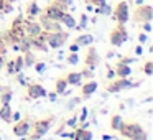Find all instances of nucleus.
Listing matches in <instances>:
<instances>
[{
	"instance_id": "nucleus-1",
	"label": "nucleus",
	"mask_w": 153,
	"mask_h": 140,
	"mask_svg": "<svg viewBox=\"0 0 153 140\" xmlns=\"http://www.w3.org/2000/svg\"><path fill=\"white\" fill-rule=\"evenodd\" d=\"M153 17V8L150 7V5H143V7H140L135 10V15H133V18H135L137 22H150Z\"/></svg>"
},
{
	"instance_id": "nucleus-2",
	"label": "nucleus",
	"mask_w": 153,
	"mask_h": 140,
	"mask_svg": "<svg viewBox=\"0 0 153 140\" xmlns=\"http://www.w3.org/2000/svg\"><path fill=\"white\" fill-rule=\"evenodd\" d=\"M114 17L120 22V25H123L127 20H128V5L127 2H119L114 10Z\"/></svg>"
},
{
	"instance_id": "nucleus-3",
	"label": "nucleus",
	"mask_w": 153,
	"mask_h": 140,
	"mask_svg": "<svg viewBox=\"0 0 153 140\" xmlns=\"http://www.w3.org/2000/svg\"><path fill=\"white\" fill-rule=\"evenodd\" d=\"M125 40H127V31L123 30L122 25H119L110 35V41H112V45H122Z\"/></svg>"
},
{
	"instance_id": "nucleus-4",
	"label": "nucleus",
	"mask_w": 153,
	"mask_h": 140,
	"mask_svg": "<svg viewBox=\"0 0 153 140\" xmlns=\"http://www.w3.org/2000/svg\"><path fill=\"white\" fill-rule=\"evenodd\" d=\"M68 38V33H59V31H56L54 35H50L48 36V43H50L51 48H58L59 45H63L64 41H66Z\"/></svg>"
},
{
	"instance_id": "nucleus-5",
	"label": "nucleus",
	"mask_w": 153,
	"mask_h": 140,
	"mask_svg": "<svg viewBox=\"0 0 153 140\" xmlns=\"http://www.w3.org/2000/svg\"><path fill=\"white\" fill-rule=\"evenodd\" d=\"M64 12L61 10L59 7H58V5H54V4H51L50 7H46V10H45V15H46L48 18H51V20H59L61 18V15H63Z\"/></svg>"
},
{
	"instance_id": "nucleus-6",
	"label": "nucleus",
	"mask_w": 153,
	"mask_h": 140,
	"mask_svg": "<svg viewBox=\"0 0 153 140\" xmlns=\"http://www.w3.org/2000/svg\"><path fill=\"white\" fill-rule=\"evenodd\" d=\"M120 130H122V133H123L125 137H130V139H135V135H137V133H138L142 129H140L138 125H135V124H130V125H123Z\"/></svg>"
},
{
	"instance_id": "nucleus-7",
	"label": "nucleus",
	"mask_w": 153,
	"mask_h": 140,
	"mask_svg": "<svg viewBox=\"0 0 153 140\" xmlns=\"http://www.w3.org/2000/svg\"><path fill=\"white\" fill-rule=\"evenodd\" d=\"M15 133L17 135H25V133L30 130V124H28V120H23V122H20V124H17V127H15Z\"/></svg>"
},
{
	"instance_id": "nucleus-8",
	"label": "nucleus",
	"mask_w": 153,
	"mask_h": 140,
	"mask_svg": "<svg viewBox=\"0 0 153 140\" xmlns=\"http://www.w3.org/2000/svg\"><path fill=\"white\" fill-rule=\"evenodd\" d=\"M27 31H28V35H30V36H38V35L41 33V28H40V25L28 22V23H27Z\"/></svg>"
},
{
	"instance_id": "nucleus-9",
	"label": "nucleus",
	"mask_w": 153,
	"mask_h": 140,
	"mask_svg": "<svg viewBox=\"0 0 153 140\" xmlns=\"http://www.w3.org/2000/svg\"><path fill=\"white\" fill-rule=\"evenodd\" d=\"M61 22H63L64 25H66V27H69V28H74V25H76V22H74V18L71 17L69 13H66V12H64L63 15H61V18H59Z\"/></svg>"
},
{
	"instance_id": "nucleus-10",
	"label": "nucleus",
	"mask_w": 153,
	"mask_h": 140,
	"mask_svg": "<svg viewBox=\"0 0 153 140\" xmlns=\"http://www.w3.org/2000/svg\"><path fill=\"white\" fill-rule=\"evenodd\" d=\"M27 12H28V15H30V17H35V15L40 13V7H38L35 2H30V4L27 5Z\"/></svg>"
},
{
	"instance_id": "nucleus-11",
	"label": "nucleus",
	"mask_w": 153,
	"mask_h": 140,
	"mask_svg": "<svg viewBox=\"0 0 153 140\" xmlns=\"http://www.w3.org/2000/svg\"><path fill=\"white\" fill-rule=\"evenodd\" d=\"M30 94L33 97H40V96H45V89L41 86H30Z\"/></svg>"
},
{
	"instance_id": "nucleus-12",
	"label": "nucleus",
	"mask_w": 153,
	"mask_h": 140,
	"mask_svg": "<svg viewBox=\"0 0 153 140\" xmlns=\"http://www.w3.org/2000/svg\"><path fill=\"white\" fill-rule=\"evenodd\" d=\"M123 127V120H122V117L120 115H115V117H112V129H115V130H120Z\"/></svg>"
},
{
	"instance_id": "nucleus-13",
	"label": "nucleus",
	"mask_w": 153,
	"mask_h": 140,
	"mask_svg": "<svg viewBox=\"0 0 153 140\" xmlns=\"http://www.w3.org/2000/svg\"><path fill=\"white\" fill-rule=\"evenodd\" d=\"M53 4H54V5H58V7H59L63 12H66V8L71 5V0H54Z\"/></svg>"
},
{
	"instance_id": "nucleus-14",
	"label": "nucleus",
	"mask_w": 153,
	"mask_h": 140,
	"mask_svg": "<svg viewBox=\"0 0 153 140\" xmlns=\"http://www.w3.org/2000/svg\"><path fill=\"white\" fill-rule=\"evenodd\" d=\"M48 129H50V127H48V124H46V122H40V124H38V129H36V137L43 135V133L46 132Z\"/></svg>"
},
{
	"instance_id": "nucleus-15",
	"label": "nucleus",
	"mask_w": 153,
	"mask_h": 140,
	"mask_svg": "<svg viewBox=\"0 0 153 140\" xmlns=\"http://www.w3.org/2000/svg\"><path fill=\"white\" fill-rule=\"evenodd\" d=\"M10 107L8 106H4L2 107V112H0V115H2V119L4 120H10Z\"/></svg>"
},
{
	"instance_id": "nucleus-16",
	"label": "nucleus",
	"mask_w": 153,
	"mask_h": 140,
	"mask_svg": "<svg viewBox=\"0 0 153 140\" xmlns=\"http://www.w3.org/2000/svg\"><path fill=\"white\" fill-rule=\"evenodd\" d=\"M96 83H89V84H86L84 86V94H92L94 91H96Z\"/></svg>"
},
{
	"instance_id": "nucleus-17",
	"label": "nucleus",
	"mask_w": 153,
	"mask_h": 140,
	"mask_svg": "<svg viewBox=\"0 0 153 140\" xmlns=\"http://www.w3.org/2000/svg\"><path fill=\"white\" fill-rule=\"evenodd\" d=\"M92 41V36H79L77 38V45H89Z\"/></svg>"
},
{
	"instance_id": "nucleus-18",
	"label": "nucleus",
	"mask_w": 153,
	"mask_h": 140,
	"mask_svg": "<svg viewBox=\"0 0 153 140\" xmlns=\"http://www.w3.org/2000/svg\"><path fill=\"white\" fill-rule=\"evenodd\" d=\"M91 137H92V135H91L89 132H87V133H84L82 130H79V132H77V140H89Z\"/></svg>"
},
{
	"instance_id": "nucleus-19",
	"label": "nucleus",
	"mask_w": 153,
	"mask_h": 140,
	"mask_svg": "<svg viewBox=\"0 0 153 140\" xmlns=\"http://www.w3.org/2000/svg\"><path fill=\"white\" fill-rule=\"evenodd\" d=\"M68 81H69V83L71 84H77V83H79V81H81V74H71V76H69V79H68Z\"/></svg>"
},
{
	"instance_id": "nucleus-20",
	"label": "nucleus",
	"mask_w": 153,
	"mask_h": 140,
	"mask_svg": "<svg viewBox=\"0 0 153 140\" xmlns=\"http://www.w3.org/2000/svg\"><path fill=\"white\" fill-rule=\"evenodd\" d=\"M64 86H66V81H59V83H58V92H63Z\"/></svg>"
},
{
	"instance_id": "nucleus-21",
	"label": "nucleus",
	"mask_w": 153,
	"mask_h": 140,
	"mask_svg": "<svg viewBox=\"0 0 153 140\" xmlns=\"http://www.w3.org/2000/svg\"><path fill=\"white\" fill-rule=\"evenodd\" d=\"M94 5H97V7H100V5H105V0H91Z\"/></svg>"
},
{
	"instance_id": "nucleus-22",
	"label": "nucleus",
	"mask_w": 153,
	"mask_h": 140,
	"mask_svg": "<svg viewBox=\"0 0 153 140\" xmlns=\"http://www.w3.org/2000/svg\"><path fill=\"white\" fill-rule=\"evenodd\" d=\"M145 73H146V74H152V63H146V66H145Z\"/></svg>"
},
{
	"instance_id": "nucleus-23",
	"label": "nucleus",
	"mask_w": 153,
	"mask_h": 140,
	"mask_svg": "<svg viewBox=\"0 0 153 140\" xmlns=\"http://www.w3.org/2000/svg\"><path fill=\"white\" fill-rule=\"evenodd\" d=\"M69 63H73V64H76V63H77V56H76V54L69 58Z\"/></svg>"
},
{
	"instance_id": "nucleus-24",
	"label": "nucleus",
	"mask_w": 153,
	"mask_h": 140,
	"mask_svg": "<svg viewBox=\"0 0 153 140\" xmlns=\"http://www.w3.org/2000/svg\"><path fill=\"white\" fill-rule=\"evenodd\" d=\"M36 69H38V71H40V73H41V71L45 69V64H38V66H36Z\"/></svg>"
},
{
	"instance_id": "nucleus-25",
	"label": "nucleus",
	"mask_w": 153,
	"mask_h": 140,
	"mask_svg": "<svg viewBox=\"0 0 153 140\" xmlns=\"http://www.w3.org/2000/svg\"><path fill=\"white\" fill-rule=\"evenodd\" d=\"M79 48H77V45H71V51H77Z\"/></svg>"
},
{
	"instance_id": "nucleus-26",
	"label": "nucleus",
	"mask_w": 153,
	"mask_h": 140,
	"mask_svg": "<svg viewBox=\"0 0 153 140\" xmlns=\"http://www.w3.org/2000/svg\"><path fill=\"white\" fill-rule=\"evenodd\" d=\"M4 4H5V0H0V12H2V8H4Z\"/></svg>"
},
{
	"instance_id": "nucleus-27",
	"label": "nucleus",
	"mask_w": 153,
	"mask_h": 140,
	"mask_svg": "<svg viewBox=\"0 0 153 140\" xmlns=\"http://www.w3.org/2000/svg\"><path fill=\"white\" fill-rule=\"evenodd\" d=\"M68 124H69V125H74V124H76V119H71Z\"/></svg>"
},
{
	"instance_id": "nucleus-28",
	"label": "nucleus",
	"mask_w": 153,
	"mask_h": 140,
	"mask_svg": "<svg viewBox=\"0 0 153 140\" xmlns=\"http://www.w3.org/2000/svg\"><path fill=\"white\" fill-rule=\"evenodd\" d=\"M143 2H145V0H137V5H142Z\"/></svg>"
},
{
	"instance_id": "nucleus-29",
	"label": "nucleus",
	"mask_w": 153,
	"mask_h": 140,
	"mask_svg": "<svg viewBox=\"0 0 153 140\" xmlns=\"http://www.w3.org/2000/svg\"><path fill=\"white\" fill-rule=\"evenodd\" d=\"M0 61H2V60H0ZM0 66H2V63H0Z\"/></svg>"
}]
</instances>
